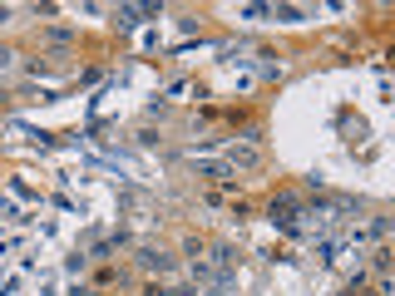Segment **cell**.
Wrapping results in <instances>:
<instances>
[{"label":"cell","mask_w":395,"mask_h":296,"mask_svg":"<svg viewBox=\"0 0 395 296\" xmlns=\"http://www.w3.org/2000/svg\"><path fill=\"white\" fill-rule=\"evenodd\" d=\"M0 25H10V6H0Z\"/></svg>","instance_id":"obj_10"},{"label":"cell","mask_w":395,"mask_h":296,"mask_svg":"<svg viewBox=\"0 0 395 296\" xmlns=\"http://www.w3.org/2000/svg\"><path fill=\"white\" fill-rule=\"evenodd\" d=\"M302 217H307V203H302V198H292V193H281V198L272 203V222H277L281 232L302 237Z\"/></svg>","instance_id":"obj_1"},{"label":"cell","mask_w":395,"mask_h":296,"mask_svg":"<svg viewBox=\"0 0 395 296\" xmlns=\"http://www.w3.org/2000/svg\"><path fill=\"white\" fill-rule=\"evenodd\" d=\"M70 296H104V291H94V286H75Z\"/></svg>","instance_id":"obj_8"},{"label":"cell","mask_w":395,"mask_h":296,"mask_svg":"<svg viewBox=\"0 0 395 296\" xmlns=\"http://www.w3.org/2000/svg\"><path fill=\"white\" fill-rule=\"evenodd\" d=\"M272 15H277V20H287V25H297V20H302V10H297V6H277Z\"/></svg>","instance_id":"obj_5"},{"label":"cell","mask_w":395,"mask_h":296,"mask_svg":"<svg viewBox=\"0 0 395 296\" xmlns=\"http://www.w3.org/2000/svg\"><path fill=\"white\" fill-rule=\"evenodd\" d=\"M158 10H163V6H119L114 15H119V25H124V30H134V25H144V20H153Z\"/></svg>","instance_id":"obj_3"},{"label":"cell","mask_w":395,"mask_h":296,"mask_svg":"<svg viewBox=\"0 0 395 296\" xmlns=\"http://www.w3.org/2000/svg\"><path fill=\"white\" fill-rule=\"evenodd\" d=\"M371 267L385 276V267H390V252H385V247H375V252H371Z\"/></svg>","instance_id":"obj_7"},{"label":"cell","mask_w":395,"mask_h":296,"mask_svg":"<svg viewBox=\"0 0 395 296\" xmlns=\"http://www.w3.org/2000/svg\"><path fill=\"white\" fill-rule=\"evenodd\" d=\"M238 15H242V20H262V15H272V6H242Z\"/></svg>","instance_id":"obj_6"},{"label":"cell","mask_w":395,"mask_h":296,"mask_svg":"<svg viewBox=\"0 0 395 296\" xmlns=\"http://www.w3.org/2000/svg\"><path fill=\"white\" fill-rule=\"evenodd\" d=\"M198 173H203V178H217V183H238V173H233L228 163H198Z\"/></svg>","instance_id":"obj_4"},{"label":"cell","mask_w":395,"mask_h":296,"mask_svg":"<svg viewBox=\"0 0 395 296\" xmlns=\"http://www.w3.org/2000/svg\"><path fill=\"white\" fill-rule=\"evenodd\" d=\"M134 262H139V272H173V257H168L163 247H139Z\"/></svg>","instance_id":"obj_2"},{"label":"cell","mask_w":395,"mask_h":296,"mask_svg":"<svg viewBox=\"0 0 395 296\" xmlns=\"http://www.w3.org/2000/svg\"><path fill=\"white\" fill-rule=\"evenodd\" d=\"M10 59H15L10 49H0V70H10Z\"/></svg>","instance_id":"obj_9"}]
</instances>
